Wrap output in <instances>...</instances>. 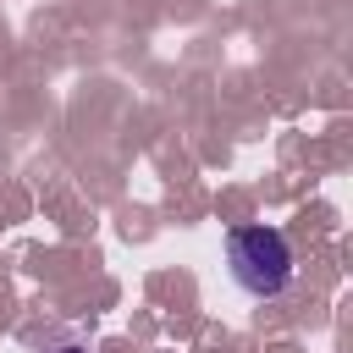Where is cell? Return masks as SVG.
Masks as SVG:
<instances>
[{
  "mask_svg": "<svg viewBox=\"0 0 353 353\" xmlns=\"http://www.w3.org/2000/svg\"><path fill=\"white\" fill-rule=\"evenodd\" d=\"M226 270L232 281L248 292V298H281L298 276V259H292V243L281 226H232L226 232Z\"/></svg>",
  "mask_w": 353,
  "mask_h": 353,
  "instance_id": "obj_1",
  "label": "cell"
},
{
  "mask_svg": "<svg viewBox=\"0 0 353 353\" xmlns=\"http://www.w3.org/2000/svg\"><path fill=\"white\" fill-rule=\"evenodd\" d=\"M44 353H88V347H77V342H66V347H44Z\"/></svg>",
  "mask_w": 353,
  "mask_h": 353,
  "instance_id": "obj_2",
  "label": "cell"
}]
</instances>
